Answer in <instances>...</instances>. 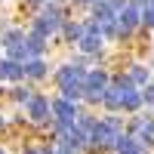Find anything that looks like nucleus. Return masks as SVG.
<instances>
[{"label":"nucleus","mask_w":154,"mask_h":154,"mask_svg":"<svg viewBox=\"0 0 154 154\" xmlns=\"http://www.w3.org/2000/svg\"><path fill=\"white\" fill-rule=\"evenodd\" d=\"M62 28V12H59V6L56 3H46L43 6V12L34 19V34H43V37H49L53 31H59Z\"/></svg>","instance_id":"1"},{"label":"nucleus","mask_w":154,"mask_h":154,"mask_svg":"<svg viewBox=\"0 0 154 154\" xmlns=\"http://www.w3.org/2000/svg\"><path fill=\"white\" fill-rule=\"evenodd\" d=\"M136 25H142V9H139L136 0H126V3L117 9V28H120V37H126Z\"/></svg>","instance_id":"2"},{"label":"nucleus","mask_w":154,"mask_h":154,"mask_svg":"<svg viewBox=\"0 0 154 154\" xmlns=\"http://www.w3.org/2000/svg\"><path fill=\"white\" fill-rule=\"evenodd\" d=\"M25 108H28V117H31L34 123H43L49 114H53V108H49V99H46V96H31V102H28Z\"/></svg>","instance_id":"3"},{"label":"nucleus","mask_w":154,"mask_h":154,"mask_svg":"<svg viewBox=\"0 0 154 154\" xmlns=\"http://www.w3.org/2000/svg\"><path fill=\"white\" fill-rule=\"evenodd\" d=\"M89 133H93L89 139H93L96 145H114V142H117V136H120V130H114V126H111L108 120L96 123V126H93V130H89Z\"/></svg>","instance_id":"4"},{"label":"nucleus","mask_w":154,"mask_h":154,"mask_svg":"<svg viewBox=\"0 0 154 154\" xmlns=\"http://www.w3.org/2000/svg\"><path fill=\"white\" fill-rule=\"evenodd\" d=\"M49 108H53L56 120H68V123H74V117H77L74 102H68V99H56V102H49Z\"/></svg>","instance_id":"5"},{"label":"nucleus","mask_w":154,"mask_h":154,"mask_svg":"<svg viewBox=\"0 0 154 154\" xmlns=\"http://www.w3.org/2000/svg\"><path fill=\"white\" fill-rule=\"evenodd\" d=\"M102 105L105 108H111V111H117V108H123V89L114 83V86H108L105 89V96H102Z\"/></svg>","instance_id":"6"},{"label":"nucleus","mask_w":154,"mask_h":154,"mask_svg":"<svg viewBox=\"0 0 154 154\" xmlns=\"http://www.w3.org/2000/svg\"><path fill=\"white\" fill-rule=\"evenodd\" d=\"M25 49H28V59H34V56H43V49H46V37L31 31L28 37H25Z\"/></svg>","instance_id":"7"},{"label":"nucleus","mask_w":154,"mask_h":154,"mask_svg":"<svg viewBox=\"0 0 154 154\" xmlns=\"http://www.w3.org/2000/svg\"><path fill=\"white\" fill-rule=\"evenodd\" d=\"M93 19L96 22H111V19H117V9H114L108 0H96L93 3Z\"/></svg>","instance_id":"8"},{"label":"nucleus","mask_w":154,"mask_h":154,"mask_svg":"<svg viewBox=\"0 0 154 154\" xmlns=\"http://www.w3.org/2000/svg\"><path fill=\"white\" fill-rule=\"evenodd\" d=\"M25 74L34 77V80H40V77L46 74V65H43V59L40 56H34V59H25Z\"/></svg>","instance_id":"9"},{"label":"nucleus","mask_w":154,"mask_h":154,"mask_svg":"<svg viewBox=\"0 0 154 154\" xmlns=\"http://www.w3.org/2000/svg\"><path fill=\"white\" fill-rule=\"evenodd\" d=\"M62 34H65V40L77 43V40L83 37V25H80V22H65V25H62Z\"/></svg>","instance_id":"10"},{"label":"nucleus","mask_w":154,"mask_h":154,"mask_svg":"<svg viewBox=\"0 0 154 154\" xmlns=\"http://www.w3.org/2000/svg\"><path fill=\"white\" fill-rule=\"evenodd\" d=\"M83 83H68V86H62V99H68V102H77V99H83Z\"/></svg>","instance_id":"11"},{"label":"nucleus","mask_w":154,"mask_h":154,"mask_svg":"<svg viewBox=\"0 0 154 154\" xmlns=\"http://www.w3.org/2000/svg\"><path fill=\"white\" fill-rule=\"evenodd\" d=\"M130 80L139 83V86H145V83H148V68H145V65H133V68H130Z\"/></svg>","instance_id":"12"},{"label":"nucleus","mask_w":154,"mask_h":154,"mask_svg":"<svg viewBox=\"0 0 154 154\" xmlns=\"http://www.w3.org/2000/svg\"><path fill=\"white\" fill-rule=\"evenodd\" d=\"M139 105H142V93H136V89L123 93V108H126V111H136Z\"/></svg>","instance_id":"13"},{"label":"nucleus","mask_w":154,"mask_h":154,"mask_svg":"<svg viewBox=\"0 0 154 154\" xmlns=\"http://www.w3.org/2000/svg\"><path fill=\"white\" fill-rule=\"evenodd\" d=\"M22 40H25V34H22V31H16V28L3 34V46H16V43H22Z\"/></svg>","instance_id":"14"},{"label":"nucleus","mask_w":154,"mask_h":154,"mask_svg":"<svg viewBox=\"0 0 154 154\" xmlns=\"http://www.w3.org/2000/svg\"><path fill=\"white\" fill-rule=\"evenodd\" d=\"M142 25H145V28H154V3L142 6Z\"/></svg>","instance_id":"15"},{"label":"nucleus","mask_w":154,"mask_h":154,"mask_svg":"<svg viewBox=\"0 0 154 154\" xmlns=\"http://www.w3.org/2000/svg\"><path fill=\"white\" fill-rule=\"evenodd\" d=\"M31 96H34V93H28V89H22V86L12 89V99H16V102H25V105L31 102Z\"/></svg>","instance_id":"16"},{"label":"nucleus","mask_w":154,"mask_h":154,"mask_svg":"<svg viewBox=\"0 0 154 154\" xmlns=\"http://www.w3.org/2000/svg\"><path fill=\"white\" fill-rule=\"evenodd\" d=\"M142 102H145V105H154V86L145 83V89H142Z\"/></svg>","instance_id":"17"},{"label":"nucleus","mask_w":154,"mask_h":154,"mask_svg":"<svg viewBox=\"0 0 154 154\" xmlns=\"http://www.w3.org/2000/svg\"><path fill=\"white\" fill-rule=\"evenodd\" d=\"M0 80H6V59L0 62Z\"/></svg>","instance_id":"18"},{"label":"nucleus","mask_w":154,"mask_h":154,"mask_svg":"<svg viewBox=\"0 0 154 154\" xmlns=\"http://www.w3.org/2000/svg\"><path fill=\"white\" fill-rule=\"evenodd\" d=\"M136 3H154V0H136Z\"/></svg>","instance_id":"19"},{"label":"nucleus","mask_w":154,"mask_h":154,"mask_svg":"<svg viewBox=\"0 0 154 154\" xmlns=\"http://www.w3.org/2000/svg\"><path fill=\"white\" fill-rule=\"evenodd\" d=\"M25 154H40V151H25Z\"/></svg>","instance_id":"20"},{"label":"nucleus","mask_w":154,"mask_h":154,"mask_svg":"<svg viewBox=\"0 0 154 154\" xmlns=\"http://www.w3.org/2000/svg\"><path fill=\"white\" fill-rule=\"evenodd\" d=\"M0 154H6V151H3V148H0Z\"/></svg>","instance_id":"21"},{"label":"nucleus","mask_w":154,"mask_h":154,"mask_svg":"<svg viewBox=\"0 0 154 154\" xmlns=\"http://www.w3.org/2000/svg\"><path fill=\"white\" fill-rule=\"evenodd\" d=\"M0 126H3V120H0Z\"/></svg>","instance_id":"22"}]
</instances>
